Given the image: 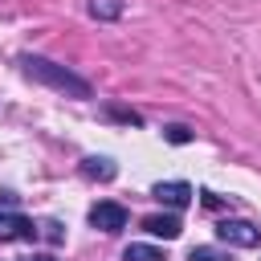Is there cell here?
Returning <instances> with one entry per match:
<instances>
[{"label": "cell", "instance_id": "6da1fadb", "mask_svg": "<svg viewBox=\"0 0 261 261\" xmlns=\"http://www.w3.org/2000/svg\"><path fill=\"white\" fill-rule=\"evenodd\" d=\"M20 65H24L29 77H37V82H45V86H53V90H61V94L90 98V82H86V77H77V73L53 65V61H45V57H20Z\"/></svg>", "mask_w": 261, "mask_h": 261}, {"label": "cell", "instance_id": "7a4b0ae2", "mask_svg": "<svg viewBox=\"0 0 261 261\" xmlns=\"http://www.w3.org/2000/svg\"><path fill=\"white\" fill-rule=\"evenodd\" d=\"M216 237L228 241V245H237V249H257L261 245V228L249 224V220H220L216 224Z\"/></svg>", "mask_w": 261, "mask_h": 261}, {"label": "cell", "instance_id": "3957f363", "mask_svg": "<svg viewBox=\"0 0 261 261\" xmlns=\"http://www.w3.org/2000/svg\"><path fill=\"white\" fill-rule=\"evenodd\" d=\"M90 224L98 232H118V228H126V208L114 204V200H102V204L90 208Z\"/></svg>", "mask_w": 261, "mask_h": 261}, {"label": "cell", "instance_id": "277c9868", "mask_svg": "<svg viewBox=\"0 0 261 261\" xmlns=\"http://www.w3.org/2000/svg\"><path fill=\"white\" fill-rule=\"evenodd\" d=\"M159 204H167V208H188L192 204V184H184V179H167V184H155V192H151Z\"/></svg>", "mask_w": 261, "mask_h": 261}, {"label": "cell", "instance_id": "5b68a950", "mask_svg": "<svg viewBox=\"0 0 261 261\" xmlns=\"http://www.w3.org/2000/svg\"><path fill=\"white\" fill-rule=\"evenodd\" d=\"M33 237H37V228H33L29 216H20V212H0V241H33Z\"/></svg>", "mask_w": 261, "mask_h": 261}, {"label": "cell", "instance_id": "8992f818", "mask_svg": "<svg viewBox=\"0 0 261 261\" xmlns=\"http://www.w3.org/2000/svg\"><path fill=\"white\" fill-rule=\"evenodd\" d=\"M143 228H147L151 237H163V241H175V237L184 232L179 216H167V212H155V216H147V220H143Z\"/></svg>", "mask_w": 261, "mask_h": 261}, {"label": "cell", "instance_id": "52a82bcc", "mask_svg": "<svg viewBox=\"0 0 261 261\" xmlns=\"http://www.w3.org/2000/svg\"><path fill=\"white\" fill-rule=\"evenodd\" d=\"M82 175H90V179H114L118 167H114V159H106V155H90V159H82Z\"/></svg>", "mask_w": 261, "mask_h": 261}, {"label": "cell", "instance_id": "ba28073f", "mask_svg": "<svg viewBox=\"0 0 261 261\" xmlns=\"http://www.w3.org/2000/svg\"><path fill=\"white\" fill-rule=\"evenodd\" d=\"M90 16L114 20V16H122V0H90Z\"/></svg>", "mask_w": 261, "mask_h": 261}, {"label": "cell", "instance_id": "9c48e42d", "mask_svg": "<svg viewBox=\"0 0 261 261\" xmlns=\"http://www.w3.org/2000/svg\"><path fill=\"white\" fill-rule=\"evenodd\" d=\"M122 257H126V261H163V253H159L155 245H126Z\"/></svg>", "mask_w": 261, "mask_h": 261}, {"label": "cell", "instance_id": "30bf717a", "mask_svg": "<svg viewBox=\"0 0 261 261\" xmlns=\"http://www.w3.org/2000/svg\"><path fill=\"white\" fill-rule=\"evenodd\" d=\"M188 261H232L224 249H212V245H196L192 253H188Z\"/></svg>", "mask_w": 261, "mask_h": 261}, {"label": "cell", "instance_id": "8fae6325", "mask_svg": "<svg viewBox=\"0 0 261 261\" xmlns=\"http://www.w3.org/2000/svg\"><path fill=\"white\" fill-rule=\"evenodd\" d=\"M163 139L179 147V143H192V130H188V126H179V122H171V126H163Z\"/></svg>", "mask_w": 261, "mask_h": 261}, {"label": "cell", "instance_id": "7c38bea8", "mask_svg": "<svg viewBox=\"0 0 261 261\" xmlns=\"http://www.w3.org/2000/svg\"><path fill=\"white\" fill-rule=\"evenodd\" d=\"M37 232H41V237H45V241H49V245H57V241H61V237H65V232H61V224H57V220H45V224H41V228H37Z\"/></svg>", "mask_w": 261, "mask_h": 261}, {"label": "cell", "instance_id": "4fadbf2b", "mask_svg": "<svg viewBox=\"0 0 261 261\" xmlns=\"http://www.w3.org/2000/svg\"><path fill=\"white\" fill-rule=\"evenodd\" d=\"M24 261H57L53 253H33V257H24Z\"/></svg>", "mask_w": 261, "mask_h": 261}]
</instances>
